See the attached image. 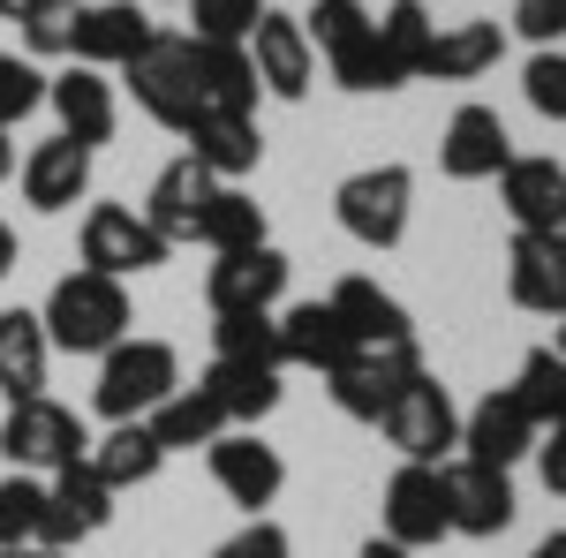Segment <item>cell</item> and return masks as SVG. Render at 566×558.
Returning <instances> with one entry per match:
<instances>
[{
  "label": "cell",
  "instance_id": "cell-1",
  "mask_svg": "<svg viewBox=\"0 0 566 558\" xmlns=\"http://www.w3.org/2000/svg\"><path fill=\"white\" fill-rule=\"evenodd\" d=\"M39 325L45 347H61V355H106L129 340V287L106 272H69V280H53Z\"/></svg>",
  "mask_w": 566,
  "mask_h": 558
},
{
  "label": "cell",
  "instance_id": "cell-2",
  "mask_svg": "<svg viewBox=\"0 0 566 558\" xmlns=\"http://www.w3.org/2000/svg\"><path fill=\"white\" fill-rule=\"evenodd\" d=\"M122 84H129V98L159 122V129H175V136H189V129H197V114H205L189 31H151V45L122 61Z\"/></svg>",
  "mask_w": 566,
  "mask_h": 558
},
{
  "label": "cell",
  "instance_id": "cell-3",
  "mask_svg": "<svg viewBox=\"0 0 566 558\" xmlns=\"http://www.w3.org/2000/svg\"><path fill=\"white\" fill-rule=\"evenodd\" d=\"M167 392H181V355L167 340H122L98 355V386H91V408L106 423H144Z\"/></svg>",
  "mask_w": 566,
  "mask_h": 558
},
{
  "label": "cell",
  "instance_id": "cell-4",
  "mask_svg": "<svg viewBox=\"0 0 566 558\" xmlns=\"http://www.w3.org/2000/svg\"><path fill=\"white\" fill-rule=\"evenodd\" d=\"M408 204H416V173L400 167V159L363 167V173H348V181L333 189V212H340V227H348L363 250H400Z\"/></svg>",
  "mask_w": 566,
  "mask_h": 558
},
{
  "label": "cell",
  "instance_id": "cell-5",
  "mask_svg": "<svg viewBox=\"0 0 566 558\" xmlns=\"http://www.w3.org/2000/svg\"><path fill=\"white\" fill-rule=\"evenodd\" d=\"M0 453H8V468L23 475H53L69 468V461H84L91 453V430L76 408H61V400H15L8 408V423H0Z\"/></svg>",
  "mask_w": 566,
  "mask_h": 558
},
{
  "label": "cell",
  "instance_id": "cell-6",
  "mask_svg": "<svg viewBox=\"0 0 566 558\" xmlns=\"http://www.w3.org/2000/svg\"><path fill=\"white\" fill-rule=\"evenodd\" d=\"M310 53H325L333 84L340 91H386V69H378V15L363 0H317L303 23Z\"/></svg>",
  "mask_w": 566,
  "mask_h": 558
},
{
  "label": "cell",
  "instance_id": "cell-7",
  "mask_svg": "<svg viewBox=\"0 0 566 558\" xmlns=\"http://www.w3.org/2000/svg\"><path fill=\"white\" fill-rule=\"evenodd\" d=\"M416 378H423V347H416V340H378V347H355L348 362L325 378V392H333L340 415L378 423V415L392 408V392L416 386Z\"/></svg>",
  "mask_w": 566,
  "mask_h": 558
},
{
  "label": "cell",
  "instance_id": "cell-8",
  "mask_svg": "<svg viewBox=\"0 0 566 558\" xmlns=\"http://www.w3.org/2000/svg\"><path fill=\"white\" fill-rule=\"evenodd\" d=\"M378 430H386V445L400 453V461H431V468H446V453L461 445V408H453V392L423 370L416 386L392 392V408L378 415Z\"/></svg>",
  "mask_w": 566,
  "mask_h": 558
},
{
  "label": "cell",
  "instance_id": "cell-9",
  "mask_svg": "<svg viewBox=\"0 0 566 558\" xmlns=\"http://www.w3.org/2000/svg\"><path fill=\"white\" fill-rule=\"evenodd\" d=\"M151 15L136 8V0H76L69 15H61V53L69 61H84V69H122L129 53H144L151 45Z\"/></svg>",
  "mask_w": 566,
  "mask_h": 558
},
{
  "label": "cell",
  "instance_id": "cell-10",
  "mask_svg": "<svg viewBox=\"0 0 566 558\" xmlns=\"http://www.w3.org/2000/svg\"><path fill=\"white\" fill-rule=\"evenodd\" d=\"M446 536H453V520H446V468L400 461L386 483V544L423 551V544H446Z\"/></svg>",
  "mask_w": 566,
  "mask_h": 558
},
{
  "label": "cell",
  "instance_id": "cell-11",
  "mask_svg": "<svg viewBox=\"0 0 566 558\" xmlns=\"http://www.w3.org/2000/svg\"><path fill=\"white\" fill-rule=\"evenodd\" d=\"M159 264H167V242L151 234L144 212H129V204H91L84 212V272L129 280V272H159Z\"/></svg>",
  "mask_w": 566,
  "mask_h": 558
},
{
  "label": "cell",
  "instance_id": "cell-12",
  "mask_svg": "<svg viewBox=\"0 0 566 558\" xmlns=\"http://www.w3.org/2000/svg\"><path fill=\"white\" fill-rule=\"evenodd\" d=\"M114 520V491L98 483V468L91 461H69V468H53V483H45V520H39V544H53V551H76L84 536H98Z\"/></svg>",
  "mask_w": 566,
  "mask_h": 558
},
{
  "label": "cell",
  "instance_id": "cell-13",
  "mask_svg": "<svg viewBox=\"0 0 566 558\" xmlns=\"http://www.w3.org/2000/svg\"><path fill=\"white\" fill-rule=\"evenodd\" d=\"M205 461H212V483L234 498V506H272L280 498V483H287V461L264 445L258 430H219L212 445H205Z\"/></svg>",
  "mask_w": 566,
  "mask_h": 558
},
{
  "label": "cell",
  "instance_id": "cell-14",
  "mask_svg": "<svg viewBox=\"0 0 566 558\" xmlns=\"http://www.w3.org/2000/svg\"><path fill=\"white\" fill-rule=\"evenodd\" d=\"M499 204H506V219H514V234L559 242L566 234V167L559 159H506V173H499Z\"/></svg>",
  "mask_w": 566,
  "mask_h": 558
},
{
  "label": "cell",
  "instance_id": "cell-15",
  "mask_svg": "<svg viewBox=\"0 0 566 558\" xmlns=\"http://www.w3.org/2000/svg\"><path fill=\"white\" fill-rule=\"evenodd\" d=\"M506 159H514V136L499 122V106H476V98H469V106L446 122V136H438V167L453 173V181H499Z\"/></svg>",
  "mask_w": 566,
  "mask_h": 558
},
{
  "label": "cell",
  "instance_id": "cell-16",
  "mask_svg": "<svg viewBox=\"0 0 566 558\" xmlns=\"http://www.w3.org/2000/svg\"><path fill=\"white\" fill-rule=\"evenodd\" d=\"M536 438H544V430L528 423V408L506 386L483 392L476 408L461 415V453H469V461H483V468H506V475H514V461H522V453H536Z\"/></svg>",
  "mask_w": 566,
  "mask_h": 558
},
{
  "label": "cell",
  "instance_id": "cell-17",
  "mask_svg": "<svg viewBox=\"0 0 566 558\" xmlns=\"http://www.w3.org/2000/svg\"><path fill=\"white\" fill-rule=\"evenodd\" d=\"M250 69H258V91L272 98H310V76H317V53H310L303 23L295 15H280V8H264L258 31H250Z\"/></svg>",
  "mask_w": 566,
  "mask_h": 558
},
{
  "label": "cell",
  "instance_id": "cell-18",
  "mask_svg": "<svg viewBox=\"0 0 566 558\" xmlns=\"http://www.w3.org/2000/svg\"><path fill=\"white\" fill-rule=\"evenodd\" d=\"M446 520H453V536H506L514 528V475L483 468V461H453L446 468Z\"/></svg>",
  "mask_w": 566,
  "mask_h": 558
},
{
  "label": "cell",
  "instance_id": "cell-19",
  "mask_svg": "<svg viewBox=\"0 0 566 558\" xmlns=\"http://www.w3.org/2000/svg\"><path fill=\"white\" fill-rule=\"evenodd\" d=\"M280 295H287V257H280L272 242H258V250H227V257H212V272H205L212 317H227V309H272Z\"/></svg>",
  "mask_w": 566,
  "mask_h": 558
},
{
  "label": "cell",
  "instance_id": "cell-20",
  "mask_svg": "<svg viewBox=\"0 0 566 558\" xmlns=\"http://www.w3.org/2000/svg\"><path fill=\"white\" fill-rule=\"evenodd\" d=\"M45 106L61 114V136L84 144V151H98V144L114 136V84H106V69L69 61L61 76H45Z\"/></svg>",
  "mask_w": 566,
  "mask_h": 558
},
{
  "label": "cell",
  "instance_id": "cell-21",
  "mask_svg": "<svg viewBox=\"0 0 566 558\" xmlns=\"http://www.w3.org/2000/svg\"><path fill=\"white\" fill-rule=\"evenodd\" d=\"M84 189H91V151L84 144H69V136L31 144V159H23V204H31V212H69V204H84Z\"/></svg>",
  "mask_w": 566,
  "mask_h": 558
},
{
  "label": "cell",
  "instance_id": "cell-22",
  "mask_svg": "<svg viewBox=\"0 0 566 558\" xmlns=\"http://www.w3.org/2000/svg\"><path fill=\"white\" fill-rule=\"evenodd\" d=\"M212 173L197 167L189 151H181L175 167H159V181H151V204H144V219H151V234L175 250V242H197V212L212 204Z\"/></svg>",
  "mask_w": 566,
  "mask_h": 558
},
{
  "label": "cell",
  "instance_id": "cell-23",
  "mask_svg": "<svg viewBox=\"0 0 566 558\" xmlns=\"http://www.w3.org/2000/svg\"><path fill=\"white\" fill-rule=\"evenodd\" d=\"M348 355H355V340H348V325L333 317V302H295V309L280 317V362L333 378Z\"/></svg>",
  "mask_w": 566,
  "mask_h": 558
},
{
  "label": "cell",
  "instance_id": "cell-24",
  "mask_svg": "<svg viewBox=\"0 0 566 558\" xmlns=\"http://www.w3.org/2000/svg\"><path fill=\"white\" fill-rule=\"evenodd\" d=\"M197 392L212 400L219 415H227V430H258L272 408H280V370H258V362H219L212 355V370L197 378Z\"/></svg>",
  "mask_w": 566,
  "mask_h": 558
},
{
  "label": "cell",
  "instance_id": "cell-25",
  "mask_svg": "<svg viewBox=\"0 0 566 558\" xmlns=\"http://www.w3.org/2000/svg\"><path fill=\"white\" fill-rule=\"evenodd\" d=\"M189 159L212 173V181H242V173H258V159H264L258 114H197V129H189Z\"/></svg>",
  "mask_w": 566,
  "mask_h": 558
},
{
  "label": "cell",
  "instance_id": "cell-26",
  "mask_svg": "<svg viewBox=\"0 0 566 558\" xmlns=\"http://www.w3.org/2000/svg\"><path fill=\"white\" fill-rule=\"evenodd\" d=\"M506 295H514V309L559 317V309H566V250H559V242H544V234H514Z\"/></svg>",
  "mask_w": 566,
  "mask_h": 558
},
{
  "label": "cell",
  "instance_id": "cell-27",
  "mask_svg": "<svg viewBox=\"0 0 566 558\" xmlns=\"http://www.w3.org/2000/svg\"><path fill=\"white\" fill-rule=\"evenodd\" d=\"M325 302H333V317L348 325V340H355V347H378V340H416V325H408L400 295H386V287H378V280H363V272H355V280H340V287H333Z\"/></svg>",
  "mask_w": 566,
  "mask_h": 558
},
{
  "label": "cell",
  "instance_id": "cell-28",
  "mask_svg": "<svg viewBox=\"0 0 566 558\" xmlns=\"http://www.w3.org/2000/svg\"><path fill=\"white\" fill-rule=\"evenodd\" d=\"M45 362H53V347H45L39 309H0V392H8V408L45 392Z\"/></svg>",
  "mask_w": 566,
  "mask_h": 558
},
{
  "label": "cell",
  "instance_id": "cell-29",
  "mask_svg": "<svg viewBox=\"0 0 566 558\" xmlns=\"http://www.w3.org/2000/svg\"><path fill=\"white\" fill-rule=\"evenodd\" d=\"M197 45V91H205V114H258V69H250V45Z\"/></svg>",
  "mask_w": 566,
  "mask_h": 558
},
{
  "label": "cell",
  "instance_id": "cell-30",
  "mask_svg": "<svg viewBox=\"0 0 566 558\" xmlns=\"http://www.w3.org/2000/svg\"><path fill=\"white\" fill-rule=\"evenodd\" d=\"M499 53H506V31L499 23H453V31H431V53H423V76L438 84H469L483 69H499Z\"/></svg>",
  "mask_w": 566,
  "mask_h": 558
},
{
  "label": "cell",
  "instance_id": "cell-31",
  "mask_svg": "<svg viewBox=\"0 0 566 558\" xmlns=\"http://www.w3.org/2000/svg\"><path fill=\"white\" fill-rule=\"evenodd\" d=\"M423 53H431V15L423 0H392L378 15V69H386V91L416 84L423 76Z\"/></svg>",
  "mask_w": 566,
  "mask_h": 558
},
{
  "label": "cell",
  "instance_id": "cell-32",
  "mask_svg": "<svg viewBox=\"0 0 566 558\" xmlns=\"http://www.w3.org/2000/svg\"><path fill=\"white\" fill-rule=\"evenodd\" d=\"M84 461L98 468V483H106V491H136V483H151V475L167 468L159 438H151L144 423H114V430H106V438L84 453Z\"/></svg>",
  "mask_w": 566,
  "mask_h": 558
},
{
  "label": "cell",
  "instance_id": "cell-33",
  "mask_svg": "<svg viewBox=\"0 0 566 558\" xmlns=\"http://www.w3.org/2000/svg\"><path fill=\"white\" fill-rule=\"evenodd\" d=\"M197 242H205L212 257H227V250H258V242H264V204L250 197V189L219 181L212 204L197 212Z\"/></svg>",
  "mask_w": 566,
  "mask_h": 558
},
{
  "label": "cell",
  "instance_id": "cell-34",
  "mask_svg": "<svg viewBox=\"0 0 566 558\" xmlns=\"http://www.w3.org/2000/svg\"><path fill=\"white\" fill-rule=\"evenodd\" d=\"M144 430L159 438V453H197V445H212L219 430H227V415H219L197 386H181V392H167V400L144 415Z\"/></svg>",
  "mask_w": 566,
  "mask_h": 558
},
{
  "label": "cell",
  "instance_id": "cell-35",
  "mask_svg": "<svg viewBox=\"0 0 566 558\" xmlns=\"http://www.w3.org/2000/svg\"><path fill=\"white\" fill-rule=\"evenodd\" d=\"M212 355H219V362L287 370V362H280V317H272V309H227V317L212 325Z\"/></svg>",
  "mask_w": 566,
  "mask_h": 558
},
{
  "label": "cell",
  "instance_id": "cell-36",
  "mask_svg": "<svg viewBox=\"0 0 566 558\" xmlns=\"http://www.w3.org/2000/svg\"><path fill=\"white\" fill-rule=\"evenodd\" d=\"M514 400L528 408V423L536 430H552L566 415V355H552V347H528L522 355V378H514Z\"/></svg>",
  "mask_w": 566,
  "mask_h": 558
},
{
  "label": "cell",
  "instance_id": "cell-37",
  "mask_svg": "<svg viewBox=\"0 0 566 558\" xmlns=\"http://www.w3.org/2000/svg\"><path fill=\"white\" fill-rule=\"evenodd\" d=\"M39 520H45V483L15 468L8 483H0V551H15V544H39Z\"/></svg>",
  "mask_w": 566,
  "mask_h": 558
},
{
  "label": "cell",
  "instance_id": "cell-38",
  "mask_svg": "<svg viewBox=\"0 0 566 558\" xmlns=\"http://www.w3.org/2000/svg\"><path fill=\"white\" fill-rule=\"evenodd\" d=\"M189 8V39H212V45H242L250 31H258V15H264V0H181Z\"/></svg>",
  "mask_w": 566,
  "mask_h": 558
},
{
  "label": "cell",
  "instance_id": "cell-39",
  "mask_svg": "<svg viewBox=\"0 0 566 558\" xmlns=\"http://www.w3.org/2000/svg\"><path fill=\"white\" fill-rule=\"evenodd\" d=\"M522 98L544 114V122H566V53H559V45H536V53H528Z\"/></svg>",
  "mask_w": 566,
  "mask_h": 558
},
{
  "label": "cell",
  "instance_id": "cell-40",
  "mask_svg": "<svg viewBox=\"0 0 566 558\" xmlns=\"http://www.w3.org/2000/svg\"><path fill=\"white\" fill-rule=\"evenodd\" d=\"M45 106V76L39 61H15V53H0V129H15L23 114H39Z\"/></svg>",
  "mask_w": 566,
  "mask_h": 558
},
{
  "label": "cell",
  "instance_id": "cell-41",
  "mask_svg": "<svg viewBox=\"0 0 566 558\" xmlns=\"http://www.w3.org/2000/svg\"><path fill=\"white\" fill-rule=\"evenodd\" d=\"M212 558H295V544H287V528H280V520L250 514V528H234Z\"/></svg>",
  "mask_w": 566,
  "mask_h": 558
},
{
  "label": "cell",
  "instance_id": "cell-42",
  "mask_svg": "<svg viewBox=\"0 0 566 558\" xmlns=\"http://www.w3.org/2000/svg\"><path fill=\"white\" fill-rule=\"evenodd\" d=\"M514 31L528 45H559L566 39V0H514Z\"/></svg>",
  "mask_w": 566,
  "mask_h": 558
},
{
  "label": "cell",
  "instance_id": "cell-43",
  "mask_svg": "<svg viewBox=\"0 0 566 558\" xmlns=\"http://www.w3.org/2000/svg\"><path fill=\"white\" fill-rule=\"evenodd\" d=\"M536 475H544V491H552V498H566V415L552 423V438L536 445Z\"/></svg>",
  "mask_w": 566,
  "mask_h": 558
},
{
  "label": "cell",
  "instance_id": "cell-44",
  "mask_svg": "<svg viewBox=\"0 0 566 558\" xmlns=\"http://www.w3.org/2000/svg\"><path fill=\"white\" fill-rule=\"evenodd\" d=\"M76 0H0V23H39V15H61Z\"/></svg>",
  "mask_w": 566,
  "mask_h": 558
},
{
  "label": "cell",
  "instance_id": "cell-45",
  "mask_svg": "<svg viewBox=\"0 0 566 558\" xmlns=\"http://www.w3.org/2000/svg\"><path fill=\"white\" fill-rule=\"evenodd\" d=\"M8 272H15V227L0 219V280H8Z\"/></svg>",
  "mask_w": 566,
  "mask_h": 558
},
{
  "label": "cell",
  "instance_id": "cell-46",
  "mask_svg": "<svg viewBox=\"0 0 566 558\" xmlns=\"http://www.w3.org/2000/svg\"><path fill=\"white\" fill-rule=\"evenodd\" d=\"M363 558H416V551H400V544H386V536H370V544H363Z\"/></svg>",
  "mask_w": 566,
  "mask_h": 558
},
{
  "label": "cell",
  "instance_id": "cell-47",
  "mask_svg": "<svg viewBox=\"0 0 566 558\" xmlns=\"http://www.w3.org/2000/svg\"><path fill=\"white\" fill-rule=\"evenodd\" d=\"M0 558H69V551H53V544H15V551H0Z\"/></svg>",
  "mask_w": 566,
  "mask_h": 558
},
{
  "label": "cell",
  "instance_id": "cell-48",
  "mask_svg": "<svg viewBox=\"0 0 566 558\" xmlns=\"http://www.w3.org/2000/svg\"><path fill=\"white\" fill-rule=\"evenodd\" d=\"M528 558H566V528H559V536H544V544H536Z\"/></svg>",
  "mask_w": 566,
  "mask_h": 558
},
{
  "label": "cell",
  "instance_id": "cell-49",
  "mask_svg": "<svg viewBox=\"0 0 566 558\" xmlns=\"http://www.w3.org/2000/svg\"><path fill=\"white\" fill-rule=\"evenodd\" d=\"M15 173V144H8V129H0V181Z\"/></svg>",
  "mask_w": 566,
  "mask_h": 558
},
{
  "label": "cell",
  "instance_id": "cell-50",
  "mask_svg": "<svg viewBox=\"0 0 566 558\" xmlns=\"http://www.w3.org/2000/svg\"><path fill=\"white\" fill-rule=\"evenodd\" d=\"M552 355H566V309H559V340H552Z\"/></svg>",
  "mask_w": 566,
  "mask_h": 558
},
{
  "label": "cell",
  "instance_id": "cell-51",
  "mask_svg": "<svg viewBox=\"0 0 566 558\" xmlns=\"http://www.w3.org/2000/svg\"><path fill=\"white\" fill-rule=\"evenodd\" d=\"M559 250H566V234H559Z\"/></svg>",
  "mask_w": 566,
  "mask_h": 558
}]
</instances>
